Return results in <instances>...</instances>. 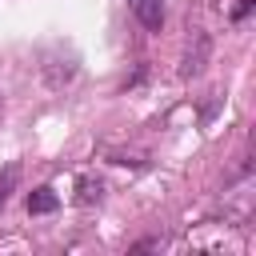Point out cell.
Masks as SVG:
<instances>
[{
  "mask_svg": "<svg viewBox=\"0 0 256 256\" xmlns=\"http://www.w3.org/2000/svg\"><path fill=\"white\" fill-rule=\"evenodd\" d=\"M208 52H212V40H208V32H204V28H192V36H188V48H184V60H180V76H184V80L200 76V72H204V64H208Z\"/></svg>",
  "mask_w": 256,
  "mask_h": 256,
  "instance_id": "cell-1",
  "label": "cell"
},
{
  "mask_svg": "<svg viewBox=\"0 0 256 256\" xmlns=\"http://www.w3.org/2000/svg\"><path fill=\"white\" fill-rule=\"evenodd\" d=\"M128 12L140 20L144 32H160L164 28V0H128Z\"/></svg>",
  "mask_w": 256,
  "mask_h": 256,
  "instance_id": "cell-2",
  "label": "cell"
},
{
  "mask_svg": "<svg viewBox=\"0 0 256 256\" xmlns=\"http://www.w3.org/2000/svg\"><path fill=\"white\" fill-rule=\"evenodd\" d=\"M56 208H60V196H56L48 184H40V188L28 192V212H32V216H48V212H56Z\"/></svg>",
  "mask_w": 256,
  "mask_h": 256,
  "instance_id": "cell-3",
  "label": "cell"
},
{
  "mask_svg": "<svg viewBox=\"0 0 256 256\" xmlns=\"http://www.w3.org/2000/svg\"><path fill=\"white\" fill-rule=\"evenodd\" d=\"M100 196H104V184L96 180V176H80L76 180V204H100Z\"/></svg>",
  "mask_w": 256,
  "mask_h": 256,
  "instance_id": "cell-4",
  "label": "cell"
},
{
  "mask_svg": "<svg viewBox=\"0 0 256 256\" xmlns=\"http://www.w3.org/2000/svg\"><path fill=\"white\" fill-rule=\"evenodd\" d=\"M16 176H20V168H16V164H8V168L0 172V208L8 204V196H12V188H16Z\"/></svg>",
  "mask_w": 256,
  "mask_h": 256,
  "instance_id": "cell-5",
  "label": "cell"
},
{
  "mask_svg": "<svg viewBox=\"0 0 256 256\" xmlns=\"http://www.w3.org/2000/svg\"><path fill=\"white\" fill-rule=\"evenodd\" d=\"M252 8H256V0H240V4L232 8V24H244V20L252 16Z\"/></svg>",
  "mask_w": 256,
  "mask_h": 256,
  "instance_id": "cell-6",
  "label": "cell"
},
{
  "mask_svg": "<svg viewBox=\"0 0 256 256\" xmlns=\"http://www.w3.org/2000/svg\"><path fill=\"white\" fill-rule=\"evenodd\" d=\"M144 248H160V240H156V236H148V240H136L128 252H144Z\"/></svg>",
  "mask_w": 256,
  "mask_h": 256,
  "instance_id": "cell-7",
  "label": "cell"
}]
</instances>
